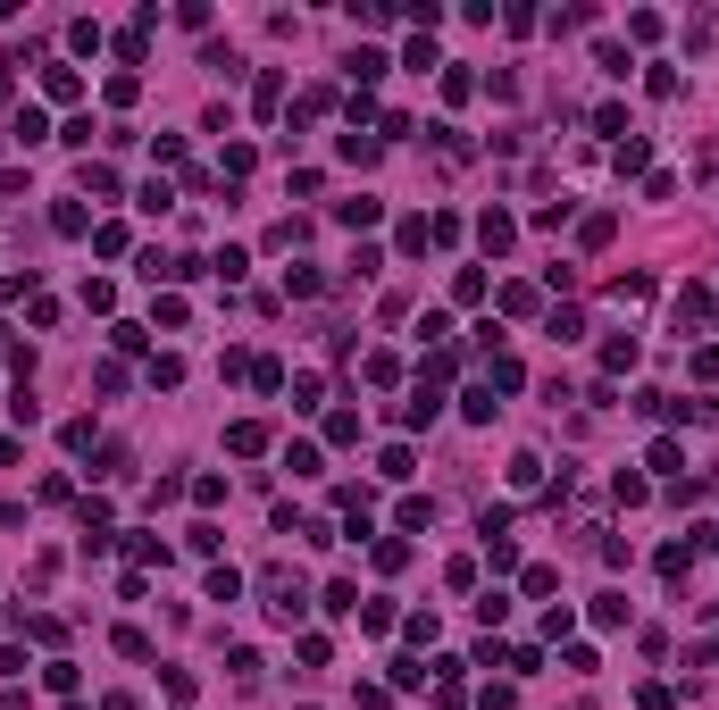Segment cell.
Masks as SVG:
<instances>
[{"mask_svg":"<svg viewBox=\"0 0 719 710\" xmlns=\"http://www.w3.org/2000/svg\"><path fill=\"white\" fill-rule=\"evenodd\" d=\"M42 92H51V101H76L84 76H76V67H51V76H42Z\"/></svg>","mask_w":719,"mask_h":710,"instance_id":"8fae6325","label":"cell"},{"mask_svg":"<svg viewBox=\"0 0 719 710\" xmlns=\"http://www.w3.org/2000/svg\"><path fill=\"white\" fill-rule=\"evenodd\" d=\"M377 477H385V485H402V477H410V452H402V443H393V452H377Z\"/></svg>","mask_w":719,"mask_h":710,"instance_id":"ac0fdd59","label":"cell"},{"mask_svg":"<svg viewBox=\"0 0 719 710\" xmlns=\"http://www.w3.org/2000/svg\"><path fill=\"white\" fill-rule=\"evenodd\" d=\"M335 218L360 234V226H377V218H385V201H368V193H360V201H335Z\"/></svg>","mask_w":719,"mask_h":710,"instance_id":"8992f818","label":"cell"},{"mask_svg":"<svg viewBox=\"0 0 719 710\" xmlns=\"http://www.w3.org/2000/svg\"><path fill=\"white\" fill-rule=\"evenodd\" d=\"M285 293L310 301V293H327V276H318V268H285Z\"/></svg>","mask_w":719,"mask_h":710,"instance_id":"9a60e30c","label":"cell"},{"mask_svg":"<svg viewBox=\"0 0 719 710\" xmlns=\"http://www.w3.org/2000/svg\"><path fill=\"white\" fill-rule=\"evenodd\" d=\"M343 67H352V84H377V76H385L393 59H385V51H352V59H343Z\"/></svg>","mask_w":719,"mask_h":710,"instance_id":"30bf717a","label":"cell"},{"mask_svg":"<svg viewBox=\"0 0 719 710\" xmlns=\"http://www.w3.org/2000/svg\"><path fill=\"white\" fill-rule=\"evenodd\" d=\"M477 243L494 251V259H502L510 243H519V226H510V209H485V218H477Z\"/></svg>","mask_w":719,"mask_h":710,"instance_id":"3957f363","label":"cell"},{"mask_svg":"<svg viewBox=\"0 0 719 710\" xmlns=\"http://www.w3.org/2000/svg\"><path fill=\"white\" fill-rule=\"evenodd\" d=\"M602 368H611V376L636 368V335H611V343H602Z\"/></svg>","mask_w":719,"mask_h":710,"instance_id":"7c38bea8","label":"cell"},{"mask_svg":"<svg viewBox=\"0 0 719 710\" xmlns=\"http://www.w3.org/2000/svg\"><path fill=\"white\" fill-rule=\"evenodd\" d=\"M485 385H494V393H519V385H527V368L510 360V351H494V368H485Z\"/></svg>","mask_w":719,"mask_h":710,"instance_id":"5b68a950","label":"cell"},{"mask_svg":"<svg viewBox=\"0 0 719 710\" xmlns=\"http://www.w3.org/2000/svg\"><path fill=\"white\" fill-rule=\"evenodd\" d=\"M611 234H619V218H611V209H594V218L577 226V243H586V251H602V243H611Z\"/></svg>","mask_w":719,"mask_h":710,"instance_id":"ba28073f","label":"cell"},{"mask_svg":"<svg viewBox=\"0 0 719 710\" xmlns=\"http://www.w3.org/2000/svg\"><path fill=\"white\" fill-rule=\"evenodd\" d=\"M594 627H628V594H602L594 602Z\"/></svg>","mask_w":719,"mask_h":710,"instance_id":"5bb4252c","label":"cell"},{"mask_svg":"<svg viewBox=\"0 0 719 710\" xmlns=\"http://www.w3.org/2000/svg\"><path fill=\"white\" fill-rule=\"evenodd\" d=\"M644 168H653V142L628 134V142H619V176H644Z\"/></svg>","mask_w":719,"mask_h":710,"instance_id":"52a82bcc","label":"cell"},{"mask_svg":"<svg viewBox=\"0 0 719 710\" xmlns=\"http://www.w3.org/2000/svg\"><path fill=\"white\" fill-rule=\"evenodd\" d=\"M494 301H502V310H510V318H527V310H536V284H502V293H494Z\"/></svg>","mask_w":719,"mask_h":710,"instance_id":"4fadbf2b","label":"cell"},{"mask_svg":"<svg viewBox=\"0 0 719 710\" xmlns=\"http://www.w3.org/2000/svg\"><path fill=\"white\" fill-rule=\"evenodd\" d=\"M435 410H444V393H435V385H419V393L402 401V426H435Z\"/></svg>","mask_w":719,"mask_h":710,"instance_id":"277c9868","label":"cell"},{"mask_svg":"<svg viewBox=\"0 0 719 710\" xmlns=\"http://www.w3.org/2000/svg\"><path fill=\"white\" fill-rule=\"evenodd\" d=\"M9 134H17V142H51V117H42V109H17Z\"/></svg>","mask_w":719,"mask_h":710,"instance_id":"9c48e42d","label":"cell"},{"mask_svg":"<svg viewBox=\"0 0 719 710\" xmlns=\"http://www.w3.org/2000/svg\"><path fill=\"white\" fill-rule=\"evenodd\" d=\"M226 452H235V460H260V452H268V426H260V418H235V426H226Z\"/></svg>","mask_w":719,"mask_h":710,"instance_id":"7a4b0ae2","label":"cell"},{"mask_svg":"<svg viewBox=\"0 0 719 710\" xmlns=\"http://www.w3.org/2000/svg\"><path fill=\"white\" fill-rule=\"evenodd\" d=\"M285 468L293 477H318V443H285Z\"/></svg>","mask_w":719,"mask_h":710,"instance_id":"2e32d148","label":"cell"},{"mask_svg":"<svg viewBox=\"0 0 719 710\" xmlns=\"http://www.w3.org/2000/svg\"><path fill=\"white\" fill-rule=\"evenodd\" d=\"M719 318V293L711 284H678V326H711Z\"/></svg>","mask_w":719,"mask_h":710,"instance_id":"6da1fadb","label":"cell"},{"mask_svg":"<svg viewBox=\"0 0 719 710\" xmlns=\"http://www.w3.org/2000/svg\"><path fill=\"white\" fill-rule=\"evenodd\" d=\"M327 443H360V410H335L327 418Z\"/></svg>","mask_w":719,"mask_h":710,"instance_id":"d6986e66","label":"cell"},{"mask_svg":"<svg viewBox=\"0 0 719 710\" xmlns=\"http://www.w3.org/2000/svg\"><path fill=\"white\" fill-rule=\"evenodd\" d=\"M460 410H469V418L485 426V418H494V410H502V401H494V385H469V401H460Z\"/></svg>","mask_w":719,"mask_h":710,"instance_id":"e0dca14e","label":"cell"}]
</instances>
